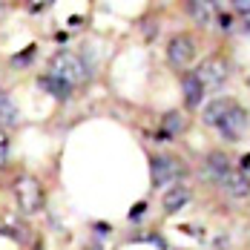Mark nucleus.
<instances>
[{
    "instance_id": "nucleus-1",
    "label": "nucleus",
    "mask_w": 250,
    "mask_h": 250,
    "mask_svg": "<svg viewBox=\"0 0 250 250\" xmlns=\"http://www.w3.org/2000/svg\"><path fill=\"white\" fill-rule=\"evenodd\" d=\"M49 75L66 81L69 86H75V83H81V81L86 78V66H83V61L78 58L75 52H58V55L52 58Z\"/></svg>"
},
{
    "instance_id": "nucleus-2",
    "label": "nucleus",
    "mask_w": 250,
    "mask_h": 250,
    "mask_svg": "<svg viewBox=\"0 0 250 250\" xmlns=\"http://www.w3.org/2000/svg\"><path fill=\"white\" fill-rule=\"evenodd\" d=\"M15 199L23 216H35L43 204V190H41V181L32 178V175H21L18 184H15Z\"/></svg>"
},
{
    "instance_id": "nucleus-3",
    "label": "nucleus",
    "mask_w": 250,
    "mask_h": 250,
    "mask_svg": "<svg viewBox=\"0 0 250 250\" xmlns=\"http://www.w3.org/2000/svg\"><path fill=\"white\" fill-rule=\"evenodd\" d=\"M184 173V167L175 161L173 155H152L150 158V178H152V187H164L170 181H178Z\"/></svg>"
},
{
    "instance_id": "nucleus-4",
    "label": "nucleus",
    "mask_w": 250,
    "mask_h": 250,
    "mask_svg": "<svg viewBox=\"0 0 250 250\" xmlns=\"http://www.w3.org/2000/svg\"><path fill=\"white\" fill-rule=\"evenodd\" d=\"M193 75H196V81L201 83L204 92L207 89H219V86H225V81H227V63L222 58H207Z\"/></svg>"
},
{
    "instance_id": "nucleus-5",
    "label": "nucleus",
    "mask_w": 250,
    "mask_h": 250,
    "mask_svg": "<svg viewBox=\"0 0 250 250\" xmlns=\"http://www.w3.org/2000/svg\"><path fill=\"white\" fill-rule=\"evenodd\" d=\"M219 129H222V135H225L227 141H239L245 135V129H248V112L239 104H233L230 112L219 121Z\"/></svg>"
},
{
    "instance_id": "nucleus-6",
    "label": "nucleus",
    "mask_w": 250,
    "mask_h": 250,
    "mask_svg": "<svg viewBox=\"0 0 250 250\" xmlns=\"http://www.w3.org/2000/svg\"><path fill=\"white\" fill-rule=\"evenodd\" d=\"M193 55H196V43H193L190 35H175L170 41V46H167V58H170L173 66H187L193 61Z\"/></svg>"
},
{
    "instance_id": "nucleus-7",
    "label": "nucleus",
    "mask_w": 250,
    "mask_h": 250,
    "mask_svg": "<svg viewBox=\"0 0 250 250\" xmlns=\"http://www.w3.org/2000/svg\"><path fill=\"white\" fill-rule=\"evenodd\" d=\"M222 187H225V193L230 199H245L250 193V181L242 170H230V173L222 178Z\"/></svg>"
},
{
    "instance_id": "nucleus-8",
    "label": "nucleus",
    "mask_w": 250,
    "mask_h": 250,
    "mask_svg": "<svg viewBox=\"0 0 250 250\" xmlns=\"http://www.w3.org/2000/svg\"><path fill=\"white\" fill-rule=\"evenodd\" d=\"M187 12L196 23L207 26L216 21V3L213 0H187Z\"/></svg>"
},
{
    "instance_id": "nucleus-9",
    "label": "nucleus",
    "mask_w": 250,
    "mask_h": 250,
    "mask_svg": "<svg viewBox=\"0 0 250 250\" xmlns=\"http://www.w3.org/2000/svg\"><path fill=\"white\" fill-rule=\"evenodd\" d=\"M230 173V161H227L225 152H210L207 158H204V175H210L213 181H219L222 184V178Z\"/></svg>"
},
{
    "instance_id": "nucleus-10",
    "label": "nucleus",
    "mask_w": 250,
    "mask_h": 250,
    "mask_svg": "<svg viewBox=\"0 0 250 250\" xmlns=\"http://www.w3.org/2000/svg\"><path fill=\"white\" fill-rule=\"evenodd\" d=\"M38 83H41V89H43V92H49L52 98H58V101H66L69 95H72V86H69L66 81H61V78L49 75V72L41 78Z\"/></svg>"
},
{
    "instance_id": "nucleus-11",
    "label": "nucleus",
    "mask_w": 250,
    "mask_h": 250,
    "mask_svg": "<svg viewBox=\"0 0 250 250\" xmlns=\"http://www.w3.org/2000/svg\"><path fill=\"white\" fill-rule=\"evenodd\" d=\"M233 104H236V101H230V98H216L213 104H207V109H204V124L207 126H219V121L230 112Z\"/></svg>"
},
{
    "instance_id": "nucleus-12",
    "label": "nucleus",
    "mask_w": 250,
    "mask_h": 250,
    "mask_svg": "<svg viewBox=\"0 0 250 250\" xmlns=\"http://www.w3.org/2000/svg\"><path fill=\"white\" fill-rule=\"evenodd\" d=\"M187 201H190V190H187L184 184H178V187H173V190L164 193V210H167V213H178Z\"/></svg>"
},
{
    "instance_id": "nucleus-13",
    "label": "nucleus",
    "mask_w": 250,
    "mask_h": 250,
    "mask_svg": "<svg viewBox=\"0 0 250 250\" xmlns=\"http://www.w3.org/2000/svg\"><path fill=\"white\" fill-rule=\"evenodd\" d=\"M181 92H184V104H187V106H199L201 95H204V89H201V83L196 81V75H184Z\"/></svg>"
},
{
    "instance_id": "nucleus-14",
    "label": "nucleus",
    "mask_w": 250,
    "mask_h": 250,
    "mask_svg": "<svg viewBox=\"0 0 250 250\" xmlns=\"http://www.w3.org/2000/svg\"><path fill=\"white\" fill-rule=\"evenodd\" d=\"M0 124L6 126L18 124V106H15V101L9 95H0Z\"/></svg>"
},
{
    "instance_id": "nucleus-15",
    "label": "nucleus",
    "mask_w": 250,
    "mask_h": 250,
    "mask_svg": "<svg viewBox=\"0 0 250 250\" xmlns=\"http://www.w3.org/2000/svg\"><path fill=\"white\" fill-rule=\"evenodd\" d=\"M161 129L173 138V132H181V129H184V118H181L178 112H170V115L164 118V126H161Z\"/></svg>"
},
{
    "instance_id": "nucleus-16",
    "label": "nucleus",
    "mask_w": 250,
    "mask_h": 250,
    "mask_svg": "<svg viewBox=\"0 0 250 250\" xmlns=\"http://www.w3.org/2000/svg\"><path fill=\"white\" fill-rule=\"evenodd\" d=\"M6 155H9V135L0 129V167L6 164Z\"/></svg>"
},
{
    "instance_id": "nucleus-17",
    "label": "nucleus",
    "mask_w": 250,
    "mask_h": 250,
    "mask_svg": "<svg viewBox=\"0 0 250 250\" xmlns=\"http://www.w3.org/2000/svg\"><path fill=\"white\" fill-rule=\"evenodd\" d=\"M233 6H236V12H242V15H250V0H233Z\"/></svg>"
},
{
    "instance_id": "nucleus-18",
    "label": "nucleus",
    "mask_w": 250,
    "mask_h": 250,
    "mask_svg": "<svg viewBox=\"0 0 250 250\" xmlns=\"http://www.w3.org/2000/svg\"><path fill=\"white\" fill-rule=\"evenodd\" d=\"M52 0H29V9H32V12H41V9H43V6H49Z\"/></svg>"
},
{
    "instance_id": "nucleus-19",
    "label": "nucleus",
    "mask_w": 250,
    "mask_h": 250,
    "mask_svg": "<svg viewBox=\"0 0 250 250\" xmlns=\"http://www.w3.org/2000/svg\"><path fill=\"white\" fill-rule=\"evenodd\" d=\"M144 210H147V207H144V201H141V204H138V207H132V213H129V219H135V216H141V213H144Z\"/></svg>"
}]
</instances>
